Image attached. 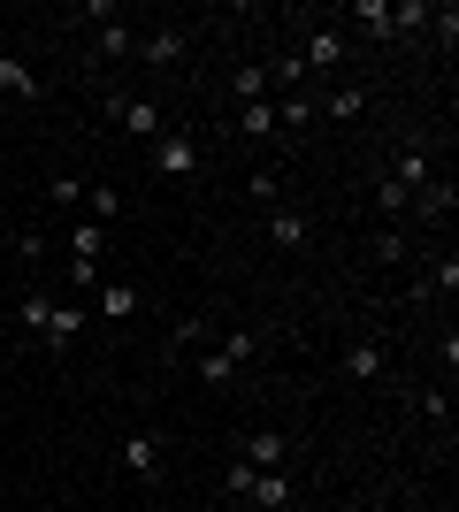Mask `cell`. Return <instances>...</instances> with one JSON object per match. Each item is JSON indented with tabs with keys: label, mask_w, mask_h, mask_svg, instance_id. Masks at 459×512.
Here are the masks:
<instances>
[{
	"label": "cell",
	"mask_w": 459,
	"mask_h": 512,
	"mask_svg": "<svg viewBox=\"0 0 459 512\" xmlns=\"http://www.w3.org/2000/svg\"><path fill=\"white\" fill-rule=\"evenodd\" d=\"M85 222L115 230V222H123V192H115V184H92V192H85Z\"/></svg>",
	"instance_id": "cell-18"
},
{
	"label": "cell",
	"mask_w": 459,
	"mask_h": 512,
	"mask_svg": "<svg viewBox=\"0 0 459 512\" xmlns=\"http://www.w3.org/2000/svg\"><path fill=\"white\" fill-rule=\"evenodd\" d=\"M92 314H100V321H131V314H138V291H131V283H115V276H100Z\"/></svg>",
	"instance_id": "cell-12"
},
{
	"label": "cell",
	"mask_w": 459,
	"mask_h": 512,
	"mask_svg": "<svg viewBox=\"0 0 459 512\" xmlns=\"http://www.w3.org/2000/svg\"><path fill=\"white\" fill-rule=\"evenodd\" d=\"M8 253H16V260H39L46 237H39V230H16V237H8Z\"/></svg>",
	"instance_id": "cell-27"
},
{
	"label": "cell",
	"mask_w": 459,
	"mask_h": 512,
	"mask_svg": "<svg viewBox=\"0 0 459 512\" xmlns=\"http://www.w3.org/2000/svg\"><path fill=\"white\" fill-rule=\"evenodd\" d=\"M245 192H253V207H276V199H284V176H276V169H253V176H245Z\"/></svg>",
	"instance_id": "cell-22"
},
{
	"label": "cell",
	"mask_w": 459,
	"mask_h": 512,
	"mask_svg": "<svg viewBox=\"0 0 459 512\" xmlns=\"http://www.w3.org/2000/svg\"><path fill=\"white\" fill-rule=\"evenodd\" d=\"M375 260H391V268H398V260H406V230H375Z\"/></svg>",
	"instance_id": "cell-25"
},
{
	"label": "cell",
	"mask_w": 459,
	"mask_h": 512,
	"mask_svg": "<svg viewBox=\"0 0 459 512\" xmlns=\"http://www.w3.org/2000/svg\"><path fill=\"white\" fill-rule=\"evenodd\" d=\"M391 184L421 199L429 184H437V176H429V153H421V146H398V161H391Z\"/></svg>",
	"instance_id": "cell-10"
},
{
	"label": "cell",
	"mask_w": 459,
	"mask_h": 512,
	"mask_svg": "<svg viewBox=\"0 0 459 512\" xmlns=\"http://www.w3.org/2000/svg\"><path fill=\"white\" fill-rule=\"evenodd\" d=\"M146 153H153V169H161V176H199V138H192V130H161Z\"/></svg>",
	"instance_id": "cell-4"
},
{
	"label": "cell",
	"mask_w": 459,
	"mask_h": 512,
	"mask_svg": "<svg viewBox=\"0 0 459 512\" xmlns=\"http://www.w3.org/2000/svg\"><path fill=\"white\" fill-rule=\"evenodd\" d=\"M108 115H115L123 130H131L138 146H153V138L169 130V123H161V100H146V92H115V100H108Z\"/></svg>",
	"instance_id": "cell-3"
},
{
	"label": "cell",
	"mask_w": 459,
	"mask_h": 512,
	"mask_svg": "<svg viewBox=\"0 0 459 512\" xmlns=\"http://www.w3.org/2000/svg\"><path fill=\"white\" fill-rule=\"evenodd\" d=\"M268 92H276V85H268V69H261V62H245V69H230V100H238V107L268 100Z\"/></svg>",
	"instance_id": "cell-17"
},
{
	"label": "cell",
	"mask_w": 459,
	"mask_h": 512,
	"mask_svg": "<svg viewBox=\"0 0 459 512\" xmlns=\"http://www.w3.org/2000/svg\"><path fill=\"white\" fill-rule=\"evenodd\" d=\"M85 192H92V184H77V176H54V184H46V199H54V207H69V214L85 207Z\"/></svg>",
	"instance_id": "cell-23"
},
{
	"label": "cell",
	"mask_w": 459,
	"mask_h": 512,
	"mask_svg": "<svg viewBox=\"0 0 459 512\" xmlns=\"http://www.w3.org/2000/svg\"><path fill=\"white\" fill-rule=\"evenodd\" d=\"M238 138H253V146H276V138H284V130H276V100L238 107Z\"/></svg>",
	"instance_id": "cell-14"
},
{
	"label": "cell",
	"mask_w": 459,
	"mask_h": 512,
	"mask_svg": "<svg viewBox=\"0 0 459 512\" xmlns=\"http://www.w3.org/2000/svg\"><path fill=\"white\" fill-rule=\"evenodd\" d=\"M345 54H352L345 31H337V23H322V31L299 46V69H306V77H329V69H345Z\"/></svg>",
	"instance_id": "cell-5"
},
{
	"label": "cell",
	"mask_w": 459,
	"mask_h": 512,
	"mask_svg": "<svg viewBox=\"0 0 459 512\" xmlns=\"http://www.w3.org/2000/svg\"><path fill=\"white\" fill-rule=\"evenodd\" d=\"M245 505H261V512H291V474H261V467H253V482H245Z\"/></svg>",
	"instance_id": "cell-13"
},
{
	"label": "cell",
	"mask_w": 459,
	"mask_h": 512,
	"mask_svg": "<svg viewBox=\"0 0 459 512\" xmlns=\"http://www.w3.org/2000/svg\"><path fill=\"white\" fill-rule=\"evenodd\" d=\"M253 352H261V329H222L215 352H199V383H207V390H230V375H238Z\"/></svg>",
	"instance_id": "cell-1"
},
{
	"label": "cell",
	"mask_w": 459,
	"mask_h": 512,
	"mask_svg": "<svg viewBox=\"0 0 459 512\" xmlns=\"http://www.w3.org/2000/svg\"><path fill=\"white\" fill-rule=\"evenodd\" d=\"M115 459H123V474H138V482H153V474H161V436H153V428H131Z\"/></svg>",
	"instance_id": "cell-7"
},
{
	"label": "cell",
	"mask_w": 459,
	"mask_h": 512,
	"mask_svg": "<svg viewBox=\"0 0 459 512\" xmlns=\"http://www.w3.org/2000/svg\"><path fill=\"white\" fill-rule=\"evenodd\" d=\"M337 367H345L352 383H375V375L391 367V344H383V337H352V344H345V360H337Z\"/></svg>",
	"instance_id": "cell-6"
},
{
	"label": "cell",
	"mask_w": 459,
	"mask_h": 512,
	"mask_svg": "<svg viewBox=\"0 0 459 512\" xmlns=\"http://www.w3.org/2000/svg\"><path fill=\"white\" fill-rule=\"evenodd\" d=\"M77 329H85V306H62V299H54V314H46L39 344H46V352H62V344H77Z\"/></svg>",
	"instance_id": "cell-15"
},
{
	"label": "cell",
	"mask_w": 459,
	"mask_h": 512,
	"mask_svg": "<svg viewBox=\"0 0 459 512\" xmlns=\"http://www.w3.org/2000/svg\"><path fill=\"white\" fill-rule=\"evenodd\" d=\"M322 107H329V123H360V115H368V92H360V85H337Z\"/></svg>",
	"instance_id": "cell-20"
},
{
	"label": "cell",
	"mask_w": 459,
	"mask_h": 512,
	"mask_svg": "<svg viewBox=\"0 0 459 512\" xmlns=\"http://www.w3.org/2000/svg\"><path fill=\"white\" fill-rule=\"evenodd\" d=\"M306 237H314V222L299 207H268V245L276 253H306Z\"/></svg>",
	"instance_id": "cell-8"
},
{
	"label": "cell",
	"mask_w": 459,
	"mask_h": 512,
	"mask_svg": "<svg viewBox=\"0 0 459 512\" xmlns=\"http://www.w3.org/2000/svg\"><path fill=\"white\" fill-rule=\"evenodd\" d=\"M429 291H437V299H452V291H459V260H452V253L437 260V276H429Z\"/></svg>",
	"instance_id": "cell-26"
},
{
	"label": "cell",
	"mask_w": 459,
	"mask_h": 512,
	"mask_svg": "<svg viewBox=\"0 0 459 512\" xmlns=\"http://www.w3.org/2000/svg\"><path fill=\"white\" fill-rule=\"evenodd\" d=\"M0 92H8V100H23V107L46 100V85L31 77V62H23V54H0Z\"/></svg>",
	"instance_id": "cell-11"
},
{
	"label": "cell",
	"mask_w": 459,
	"mask_h": 512,
	"mask_svg": "<svg viewBox=\"0 0 459 512\" xmlns=\"http://www.w3.org/2000/svg\"><path fill=\"white\" fill-rule=\"evenodd\" d=\"M131 46H138V31H131V23H123V16H115V23H100V31H92V54H100V62H123Z\"/></svg>",
	"instance_id": "cell-16"
},
{
	"label": "cell",
	"mask_w": 459,
	"mask_h": 512,
	"mask_svg": "<svg viewBox=\"0 0 459 512\" xmlns=\"http://www.w3.org/2000/svg\"><path fill=\"white\" fill-rule=\"evenodd\" d=\"M421 413H429V421L444 428V421H452V390H429V398H421Z\"/></svg>",
	"instance_id": "cell-28"
},
{
	"label": "cell",
	"mask_w": 459,
	"mask_h": 512,
	"mask_svg": "<svg viewBox=\"0 0 459 512\" xmlns=\"http://www.w3.org/2000/svg\"><path fill=\"white\" fill-rule=\"evenodd\" d=\"M146 69H176L184 54H192V31L184 23H153V31H138V46H131Z\"/></svg>",
	"instance_id": "cell-2"
},
{
	"label": "cell",
	"mask_w": 459,
	"mask_h": 512,
	"mask_svg": "<svg viewBox=\"0 0 459 512\" xmlns=\"http://www.w3.org/2000/svg\"><path fill=\"white\" fill-rule=\"evenodd\" d=\"M352 23H360L368 39H398V23H391V8H383V0H352Z\"/></svg>",
	"instance_id": "cell-19"
},
{
	"label": "cell",
	"mask_w": 459,
	"mask_h": 512,
	"mask_svg": "<svg viewBox=\"0 0 459 512\" xmlns=\"http://www.w3.org/2000/svg\"><path fill=\"white\" fill-rule=\"evenodd\" d=\"M46 314H54V299H46V291H23V299H16V329H31V337L46 329Z\"/></svg>",
	"instance_id": "cell-21"
},
{
	"label": "cell",
	"mask_w": 459,
	"mask_h": 512,
	"mask_svg": "<svg viewBox=\"0 0 459 512\" xmlns=\"http://www.w3.org/2000/svg\"><path fill=\"white\" fill-rule=\"evenodd\" d=\"M245 467H261V474H284V467H291V436H276V428L245 436Z\"/></svg>",
	"instance_id": "cell-9"
},
{
	"label": "cell",
	"mask_w": 459,
	"mask_h": 512,
	"mask_svg": "<svg viewBox=\"0 0 459 512\" xmlns=\"http://www.w3.org/2000/svg\"><path fill=\"white\" fill-rule=\"evenodd\" d=\"M375 207L383 214H414V192H398L391 176H375Z\"/></svg>",
	"instance_id": "cell-24"
}]
</instances>
